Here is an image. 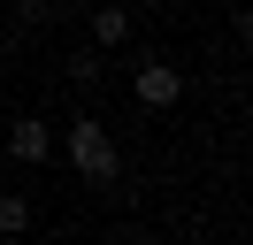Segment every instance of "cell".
Segmentation results:
<instances>
[{
	"label": "cell",
	"instance_id": "obj_1",
	"mask_svg": "<svg viewBox=\"0 0 253 245\" xmlns=\"http://www.w3.org/2000/svg\"><path fill=\"white\" fill-rule=\"evenodd\" d=\"M54 153H69V168H77L84 184H115L123 176V153H115V130L100 115H77L69 130H54Z\"/></svg>",
	"mask_w": 253,
	"mask_h": 245
},
{
	"label": "cell",
	"instance_id": "obj_2",
	"mask_svg": "<svg viewBox=\"0 0 253 245\" xmlns=\"http://www.w3.org/2000/svg\"><path fill=\"white\" fill-rule=\"evenodd\" d=\"M130 100H138L146 115H169V107L184 100V69H169V61H146V69L130 77Z\"/></svg>",
	"mask_w": 253,
	"mask_h": 245
},
{
	"label": "cell",
	"instance_id": "obj_3",
	"mask_svg": "<svg viewBox=\"0 0 253 245\" xmlns=\"http://www.w3.org/2000/svg\"><path fill=\"white\" fill-rule=\"evenodd\" d=\"M46 153H54V122H39V115H23L16 130H8V161H16V168H39V161H46Z\"/></svg>",
	"mask_w": 253,
	"mask_h": 245
},
{
	"label": "cell",
	"instance_id": "obj_4",
	"mask_svg": "<svg viewBox=\"0 0 253 245\" xmlns=\"http://www.w3.org/2000/svg\"><path fill=\"white\" fill-rule=\"evenodd\" d=\"M130 39V8H92V46H123Z\"/></svg>",
	"mask_w": 253,
	"mask_h": 245
},
{
	"label": "cell",
	"instance_id": "obj_5",
	"mask_svg": "<svg viewBox=\"0 0 253 245\" xmlns=\"http://www.w3.org/2000/svg\"><path fill=\"white\" fill-rule=\"evenodd\" d=\"M23 230H31V199H23V192H0V245L23 238Z\"/></svg>",
	"mask_w": 253,
	"mask_h": 245
},
{
	"label": "cell",
	"instance_id": "obj_6",
	"mask_svg": "<svg viewBox=\"0 0 253 245\" xmlns=\"http://www.w3.org/2000/svg\"><path fill=\"white\" fill-rule=\"evenodd\" d=\"M69 77H77V92H100V77H108V61H100V54H77V61H69Z\"/></svg>",
	"mask_w": 253,
	"mask_h": 245
},
{
	"label": "cell",
	"instance_id": "obj_7",
	"mask_svg": "<svg viewBox=\"0 0 253 245\" xmlns=\"http://www.w3.org/2000/svg\"><path fill=\"white\" fill-rule=\"evenodd\" d=\"M23 8V23H54V15H62V0H16Z\"/></svg>",
	"mask_w": 253,
	"mask_h": 245
}]
</instances>
